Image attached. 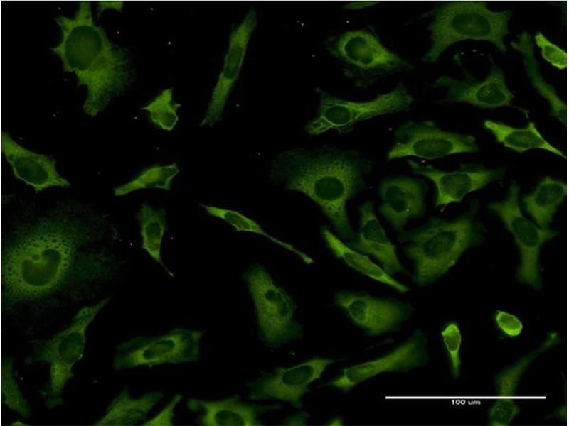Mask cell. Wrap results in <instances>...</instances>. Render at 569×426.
Returning <instances> with one entry per match:
<instances>
[{
  "mask_svg": "<svg viewBox=\"0 0 569 426\" xmlns=\"http://www.w3.org/2000/svg\"><path fill=\"white\" fill-rule=\"evenodd\" d=\"M93 234L78 218L63 214L23 228L3 252V297L20 301L55 290L90 252Z\"/></svg>",
  "mask_w": 569,
  "mask_h": 426,
  "instance_id": "6da1fadb",
  "label": "cell"
},
{
  "mask_svg": "<svg viewBox=\"0 0 569 426\" xmlns=\"http://www.w3.org/2000/svg\"><path fill=\"white\" fill-rule=\"evenodd\" d=\"M373 162L356 149L332 146L297 147L272 160L270 178L287 190L300 192L321 209L336 235L349 241L355 235L347 203L366 187Z\"/></svg>",
  "mask_w": 569,
  "mask_h": 426,
  "instance_id": "7a4b0ae2",
  "label": "cell"
},
{
  "mask_svg": "<svg viewBox=\"0 0 569 426\" xmlns=\"http://www.w3.org/2000/svg\"><path fill=\"white\" fill-rule=\"evenodd\" d=\"M91 9L90 2L81 1L74 17L55 18L62 40L50 50L61 59L63 72L74 73L78 84L86 87L83 109L96 116L126 89L133 75L128 54L95 23Z\"/></svg>",
  "mask_w": 569,
  "mask_h": 426,
  "instance_id": "3957f363",
  "label": "cell"
},
{
  "mask_svg": "<svg viewBox=\"0 0 569 426\" xmlns=\"http://www.w3.org/2000/svg\"><path fill=\"white\" fill-rule=\"evenodd\" d=\"M478 200L467 211L452 219L432 217L421 226L398 234L406 257L413 264L412 282L428 285L445 275L465 251L482 244L486 237L484 224L477 219Z\"/></svg>",
  "mask_w": 569,
  "mask_h": 426,
  "instance_id": "277c9868",
  "label": "cell"
},
{
  "mask_svg": "<svg viewBox=\"0 0 569 426\" xmlns=\"http://www.w3.org/2000/svg\"><path fill=\"white\" fill-rule=\"evenodd\" d=\"M422 16L432 18L424 62H435L449 47L465 40L489 42L503 53L508 50L504 39L509 33L510 10L492 11L485 1H455L437 4Z\"/></svg>",
  "mask_w": 569,
  "mask_h": 426,
  "instance_id": "5b68a950",
  "label": "cell"
},
{
  "mask_svg": "<svg viewBox=\"0 0 569 426\" xmlns=\"http://www.w3.org/2000/svg\"><path fill=\"white\" fill-rule=\"evenodd\" d=\"M252 302L259 340L278 349L302 339L303 325L296 318L297 305L261 264L251 266L243 275Z\"/></svg>",
  "mask_w": 569,
  "mask_h": 426,
  "instance_id": "8992f818",
  "label": "cell"
},
{
  "mask_svg": "<svg viewBox=\"0 0 569 426\" xmlns=\"http://www.w3.org/2000/svg\"><path fill=\"white\" fill-rule=\"evenodd\" d=\"M325 47L342 66L344 75L360 88H368L379 80L415 67L387 48L373 29L347 31L328 37Z\"/></svg>",
  "mask_w": 569,
  "mask_h": 426,
  "instance_id": "52a82bcc",
  "label": "cell"
},
{
  "mask_svg": "<svg viewBox=\"0 0 569 426\" xmlns=\"http://www.w3.org/2000/svg\"><path fill=\"white\" fill-rule=\"evenodd\" d=\"M319 105L314 117L304 126L311 136L336 130L340 134L351 132L360 121L408 110L415 99L402 82L388 92L380 94L372 100L353 102L343 99L316 87Z\"/></svg>",
  "mask_w": 569,
  "mask_h": 426,
  "instance_id": "ba28073f",
  "label": "cell"
},
{
  "mask_svg": "<svg viewBox=\"0 0 569 426\" xmlns=\"http://www.w3.org/2000/svg\"><path fill=\"white\" fill-rule=\"evenodd\" d=\"M521 185L512 180L506 196L501 200L489 202L488 209L496 214L511 233L519 250L520 261L516 272V280L536 290L542 288L540 254L543 245L560 232L541 228L522 213L519 197Z\"/></svg>",
  "mask_w": 569,
  "mask_h": 426,
  "instance_id": "9c48e42d",
  "label": "cell"
},
{
  "mask_svg": "<svg viewBox=\"0 0 569 426\" xmlns=\"http://www.w3.org/2000/svg\"><path fill=\"white\" fill-rule=\"evenodd\" d=\"M203 334V330L176 327L164 334L134 337L119 346L113 367L121 370L198 361Z\"/></svg>",
  "mask_w": 569,
  "mask_h": 426,
  "instance_id": "30bf717a",
  "label": "cell"
},
{
  "mask_svg": "<svg viewBox=\"0 0 569 426\" xmlns=\"http://www.w3.org/2000/svg\"><path fill=\"white\" fill-rule=\"evenodd\" d=\"M109 300L105 298L80 310L70 325L46 342L40 349L37 359L50 365L49 406L62 400V392L73 376V366L83 356L87 329Z\"/></svg>",
  "mask_w": 569,
  "mask_h": 426,
  "instance_id": "8fae6325",
  "label": "cell"
},
{
  "mask_svg": "<svg viewBox=\"0 0 569 426\" xmlns=\"http://www.w3.org/2000/svg\"><path fill=\"white\" fill-rule=\"evenodd\" d=\"M479 151L473 135L444 131L431 120L408 121L395 131L393 143L387 152L386 159L390 161L413 156L434 160Z\"/></svg>",
  "mask_w": 569,
  "mask_h": 426,
  "instance_id": "7c38bea8",
  "label": "cell"
},
{
  "mask_svg": "<svg viewBox=\"0 0 569 426\" xmlns=\"http://www.w3.org/2000/svg\"><path fill=\"white\" fill-rule=\"evenodd\" d=\"M335 362L331 358L313 357L291 366L275 367L245 383L247 397L252 401L273 400L301 409L302 399L309 391L311 383L320 379Z\"/></svg>",
  "mask_w": 569,
  "mask_h": 426,
  "instance_id": "4fadbf2b",
  "label": "cell"
},
{
  "mask_svg": "<svg viewBox=\"0 0 569 426\" xmlns=\"http://www.w3.org/2000/svg\"><path fill=\"white\" fill-rule=\"evenodd\" d=\"M333 302L369 337L398 331L414 312L410 303L349 290L336 292Z\"/></svg>",
  "mask_w": 569,
  "mask_h": 426,
  "instance_id": "5bb4252c",
  "label": "cell"
},
{
  "mask_svg": "<svg viewBox=\"0 0 569 426\" xmlns=\"http://www.w3.org/2000/svg\"><path fill=\"white\" fill-rule=\"evenodd\" d=\"M428 339L421 329H416L403 343L376 359L351 365L320 386L336 388L344 393L384 373L408 372L426 365L429 361Z\"/></svg>",
  "mask_w": 569,
  "mask_h": 426,
  "instance_id": "9a60e30c",
  "label": "cell"
},
{
  "mask_svg": "<svg viewBox=\"0 0 569 426\" xmlns=\"http://www.w3.org/2000/svg\"><path fill=\"white\" fill-rule=\"evenodd\" d=\"M406 163L413 173L434 183V205L441 207V211L448 204L460 202L467 195L501 180L506 173L504 168H489L482 164L462 163L454 170L445 171L411 158Z\"/></svg>",
  "mask_w": 569,
  "mask_h": 426,
  "instance_id": "2e32d148",
  "label": "cell"
},
{
  "mask_svg": "<svg viewBox=\"0 0 569 426\" xmlns=\"http://www.w3.org/2000/svg\"><path fill=\"white\" fill-rule=\"evenodd\" d=\"M427 190V182L422 178L406 175L385 177L377 188L381 200L378 212L400 233L410 219L425 215Z\"/></svg>",
  "mask_w": 569,
  "mask_h": 426,
  "instance_id": "e0dca14e",
  "label": "cell"
},
{
  "mask_svg": "<svg viewBox=\"0 0 569 426\" xmlns=\"http://www.w3.org/2000/svg\"><path fill=\"white\" fill-rule=\"evenodd\" d=\"M257 25L256 10L250 8L240 23L230 33L223 65L200 126L212 127L222 119L228 96L239 77L249 41Z\"/></svg>",
  "mask_w": 569,
  "mask_h": 426,
  "instance_id": "ac0fdd59",
  "label": "cell"
},
{
  "mask_svg": "<svg viewBox=\"0 0 569 426\" xmlns=\"http://www.w3.org/2000/svg\"><path fill=\"white\" fill-rule=\"evenodd\" d=\"M186 405L196 415V421L201 426H262L265 425L261 420L263 415L283 408L279 403L245 401L238 394L216 400L189 397Z\"/></svg>",
  "mask_w": 569,
  "mask_h": 426,
  "instance_id": "d6986e66",
  "label": "cell"
},
{
  "mask_svg": "<svg viewBox=\"0 0 569 426\" xmlns=\"http://www.w3.org/2000/svg\"><path fill=\"white\" fill-rule=\"evenodd\" d=\"M434 87L447 89L445 98L438 104L464 103L484 109H494L511 106L515 97L509 89L502 70L493 65L489 75L483 80L473 78L457 80L447 75L437 78L432 84Z\"/></svg>",
  "mask_w": 569,
  "mask_h": 426,
  "instance_id": "ffe728a7",
  "label": "cell"
},
{
  "mask_svg": "<svg viewBox=\"0 0 569 426\" xmlns=\"http://www.w3.org/2000/svg\"><path fill=\"white\" fill-rule=\"evenodd\" d=\"M358 229L346 244L351 248L371 256L389 275L407 274L396 246L391 241L377 217L374 202L366 200L358 207Z\"/></svg>",
  "mask_w": 569,
  "mask_h": 426,
  "instance_id": "44dd1931",
  "label": "cell"
},
{
  "mask_svg": "<svg viewBox=\"0 0 569 426\" xmlns=\"http://www.w3.org/2000/svg\"><path fill=\"white\" fill-rule=\"evenodd\" d=\"M1 150L14 176L32 186L36 193L49 187H70V183L57 171L53 158L23 147L6 132L1 136Z\"/></svg>",
  "mask_w": 569,
  "mask_h": 426,
  "instance_id": "7402d4cb",
  "label": "cell"
},
{
  "mask_svg": "<svg viewBox=\"0 0 569 426\" xmlns=\"http://www.w3.org/2000/svg\"><path fill=\"white\" fill-rule=\"evenodd\" d=\"M319 231L326 246L333 256L350 268L400 293L410 290L409 286L388 274L378 264L374 263L369 256L349 246L329 226H321Z\"/></svg>",
  "mask_w": 569,
  "mask_h": 426,
  "instance_id": "603a6c76",
  "label": "cell"
},
{
  "mask_svg": "<svg viewBox=\"0 0 569 426\" xmlns=\"http://www.w3.org/2000/svg\"><path fill=\"white\" fill-rule=\"evenodd\" d=\"M567 185L546 175L534 190L521 198L525 211L541 228H549L559 206L565 200Z\"/></svg>",
  "mask_w": 569,
  "mask_h": 426,
  "instance_id": "cb8c5ba5",
  "label": "cell"
},
{
  "mask_svg": "<svg viewBox=\"0 0 569 426\" xmlns=\"http://www.w3.org/2000/svg\"><path fill=\"white\" fill-rule=\"evenodd\" d=\"M164 395L161 391L148 392L134 398L127 388L112 401L105 414L95 425H135L145 420L149 412L159 403Z\"/></svg>",
  "mask_w": 569,
  "mask_h": 426,
  "instance_id": "d4e9b609",
  "label": "cell"
},
{
  "mask_svg": "<svg viewBox=\"0 0 569 426\" xmlns=\"http://www.w3.org/2000/svg\"><path fill=\"white\" fill-rule=\"evenodd\" d=\"M484 127L490 131L497 142L519 154L533 149H541L558 156L565 158V154L550 143L530 121L526 127L516 128L503 122L485 120Z\"/></svg>",
  "mask_w": 569,
  "mask_h": 426,
  "instance_id": "484cf974",
  "label": "cell"
},
{
  "mask_svg": "<svg viewBox=\"0 0 569 426\" xmlns=\"http://www.w3.org/2000/svg\"><path fill=\"white\" fill-rule=\"evenodd\" d=\"M512 48L521 54L524 68L532 86L550 104V114L562 124H566L567 107L559 97L554 87L546 82L541 74L538 62L535 57L534 46L531 35L522 31L516 40L511 42Z\"/></svg>",
  "mask_w": 569,
  "mask_h": 426,
  "instance_id": "4316f807",
  "label": "cell"
},
{
  "mask_svg": "<svg viewBox=\"0 0 569 426\" xmlns=\"http://www.w3.org/2000/svg\"><path fill=\"white\" fill-rule=\"evenodd\" d=\"M166 212L164 209H154L147 203H143L136 218L139 222L142 236V248L171 276L161 256V247L164 233L167 229Z\"/></svg>",
  "mask_w": 569,
  "mask_h": 426,
  "instance_id": "83f0119b",
  "label": "cell"
},
{
  "mask_svg": "<svg viewBox=\"0 0 569 426\" xmlns=\"http://www.w3.org/2000/svg\"><path fill=\"white\" fill-rule=\"evenodd\" d=\"M559 339L558 333H550L541 346L499 373L494 378L498 398H513L528 366L539 355L557 344L559 342Z\"/></svg>",
  "mask_w": 569,
  "mask_h": 426,
  "instance_id": "f1b7e54d",
  "label": "cell"
},
{
  "mask_svg": "<svg viewBox=\"0 0 569 426\" xmlns=\"http://www.w3.org/2000/svg\"><path fill=\"white\" fill-rule=\"evenodd\" d=\"M206 212L214 217L219 218L232 226L236 231H246L260 234L277 243L286 249L292 251L299 256L306 264H312L314 261L309 256L292 245L281 241L265 232L261 226L255 220L243 214L242 213L229 209L218 207L216 206L200 204Z\"/></svg>",
  "mask_w": 569,
  "mask_h": 426,
  "instance_id": "f546056e",
  "label": "cell"
},
{
  "mask_svg": "<svg viewBox=\"0 0 569 426\" xmlns=\"http://www.w3.org/2000/svg\"><path fill=\"white\" fill-rule=\"evenodd\" d=\"M176 162L166 165H154L143 170L135 179L115 188V196L126 195L147 188L171 189V182L179 173Z\"/></svg>",
  "mask_w": 569,
  "mask_h": 426,
  "instance_id": "4dcf8cb0",
  "label": "cell"
},
{
  "mask_svg": "<svg viewBox=\"0 0 569 426\" xmlns=\"http://www.w3.org/2000/svg\"><path fill=\"white\" fill-rule=\"evenodd\" d=\"M174 88L164 89L141 109L149 114L151 121L163 130L174 129L179 120L178 109L181 104L173 102Z\"/></svg>",
  "mask_w": 569,
  "mask_h": 426,
  "instance_id": "1f68e13d",
  "label": "cell"
},
{
  "mask_svg": "<svg viewBox=\"0 0 569 426\" xmlns=\"http://www.w3.org/2000/svg\"><path fill=\"white\" fill-rule=\"evenodd\" d=\"M2 403L24 417L30 416V408L23 398L13 372V361L6 358L2 365Z\"/></svg>",
  "mask_w": 569,
  "mask_h": 426,
  "instance_id": "d6a6232c",
  "label": "cell"
},
{
  "mask_svg": "<svg viewBox=\"0 0 569 426\" xmlns=\"http://www.w3.org/2000/svg\"><path fill=\"white\" fill-rule=\"evenodd\" d=\"M441 337L448 356L451 373L457 378L461 373L460 350L462 343L461 330L456 322H449L441 331Z\"/></svg>",
  "mask_w": 569,
  "mask_h": 426,
  "instance_id": "836d02e7",
  "label": "cell"
},
{
  "mask_svg": "<svg viewBox=\"0 0 569 426\" xmlns=\"http://www.w3.org/2000/svg\"><path fill=\"white\" fill-rule=\"evenodd\" d=\"M520 413L514 398H498L488 411V423L491 426H508Z\"/></svg>",
  "mask_w": 569,
  "mask_h": 426,
  "instance_id": "e575fe53",
  "label": "cell"
},
{
  "mask_svg": "<svg viewBox=\"0 0 569 426\" xmlns=\"http://www.w3.org/2000/svg\"><path fill=\"white\" fill-rule=\"evenodd\" d=\"M536 45L541 49L543 58L558 70L567 67V53L550 41L542 33L538 31L534 36Z\"/></svg>",
  "mask_w": 569,
  "mask_h": 426,
  "instance_id": "d590c367",
  "label": "cell"
},
{
  "mask_svg": "<svg viewBox=\"0 0 569 426\" xmlns=\"http://www.w3.org/2000/svg\"><path fill=\"white\" fill-rule=\"evenodd\" d=\"M494 320L498 328L507 337H516L523 329V324L520 319L508 312L497 310Z\"/></svg>",
  "mask_w": 569,
  "mask_h": 426,
  "instance_id": "8d00e7d4",
  "label": "cell"
},
{
  "mask_svg": "<svg viewBox=\"0 0 569 426\" xmlns=\"http://www.w3.org/2000/svg\"><path fill=\"white\" fill-rule=\"evenodd\" d=\"M183 395L180 393L176 394L171 400L163 408L161 411L151 419L142 424V425H174V410L176 405L181 401Z\"/></svg>",
  "mask_w": 569,
  "mask_h": 426,
  "instance_id": "74e56055",
  "label": "cell"
},
{
  "mask_svg": "<svg viewBox=\"0 0 569 426\" xmlns=\"http://www.w3.org/2000/svg\"><path fill=\"white\" fill-rule=\"evenodd\" d=\"M309 414L307 412L302 411L301 413L293 414L288 416L282 425H307V420Z\"/></svg>",
  "mask_w": 569,
  "mask_h": 426,
  "instance_id": "f35d334b",
  "label": "cell"
},
{
  "mask_svg": "<svg viewBox=\"0 0 569 426\" xmlns=\"http://www.w3.org/2000/svg\"><path fill=\"white\" fill-rule=\"evenodd\" d=\"M376 2H350L344 6L346 9H362L366 6L374 5Z\"/></svg>",
  "mask_w": 569,
  "mask_h": 426,
  "instance_id": "ab89813d",
  "label": "cell"
},
{
  "mask_svg": "<svg viewBox=\"0 0 569 426\" xmlns=\"http://www.w3.org/2000/svg\"><path fill=\"white\" fill-rule=\"evenodd\" d=\"M330 423H332V424H331V425H335V423H337V425H342V423H343V421H342V420H341V418H339V417H336V418H335L334 420H333V421H332V422H331Z\"/></svg>",
  "mask_w": 569,
  "mask_h": 426,
  "instance_id": "60d3db41",
  "label": "cell"
}]
</instances>
